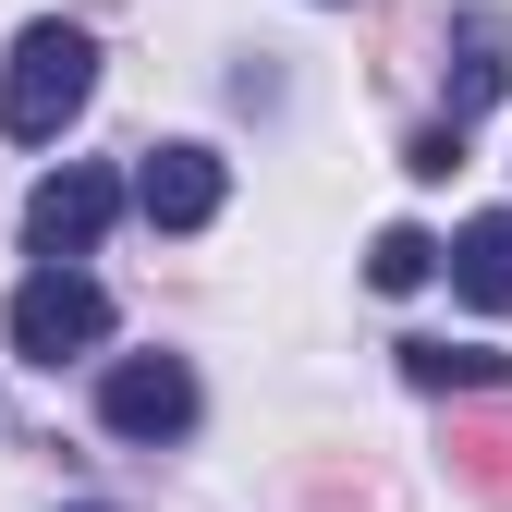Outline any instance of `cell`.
<instances>
[{
  "instance_id": "6da1fadb",
  "label": "cell",
  "mask_w": 512,
  "mask_h": 512,
  "mask_svg": "<svg viewBox=\"0 0 512 512\" xmlns=\"http://www.w3.org/2000/svg\"><path fill=\"white\" fill-rule=\"evenodd\" d=\"M98 98V37L86 25H25L13 37V74H0V135L61 147V122Z\"/></svg>"
},
{
  "instance_id": "7a4b0ae2",
  "label": "cell",
  "mask_w": 512,
  "mask_h": 512,
  "mask_svg": "<svg viewBox=\"0 0 512 512\" xmlns=\"http://www.w3.org/2000/svg\"><path fill=\"white\" fill-rule=\"evenodd\" d=\"M86 342H110V293L74 269V256H49V269L13 293V354L25 366H61V354H86Z\"/></svg>"
},
{
  "instance_id": "3957f363",
  "label": "cell",
  "mask_w": 512,
  "mask_h": 512,
  "mask_svg": "<svg viewBox=\"0 0 512 512\" xmlns=\"http://www.w3.org/2000/svg\"><path fill=\"white\" fill-rule=\"evenodd\" d=\"M98 415H110L122 439H147V452H159V439L196 427V366H183V354H122V366L98 378Z\"/></svg>"
},
{
  "instance_id": "277c9868",
  "label": "cell",
  "mask_w": 512,
  "mask_h": 512,
  "mask_svg": "<svg viewBox=\"0 0 512 512\" xmlns=\"http://www.w3.org/2000/svg\"><path fill=\"white\" fill-rule=\"evenodd\" d=\"M110 220H122V183L86 171V159H74V171H49L37 196H25V244H37V256H86Z\"/></svg>"
},
{
  "instance_id": "5b68a950",
  "label": "cell",
  "mask_w": 512,
  "mask_h": 512,
  "mask_svg": "<svg viewBox=\"0 0 512 512\" xmlns=\"http://www.w3.org/2000/svg\"><path fill=\"white\" fill-rule=\"evenodd\" d=\"M220 196H232V171H220L208 147H147V171H135V208H147L159 232H208Z\"/></svg>"
},
{
  "instance_id": "8992f818",
  "label": "cell",
  "mask_w": 512,
  "mask_h": 512,
  "mask_svg": "<svg viewBox=\"0 0 512 512\" xmlns=\"http://www.w3.org/2000/svg\"><path fill=\"white\" fill-rule=\"evenodd\" d=\"M452 293L488 305V317H512V208H488V220L452 232Z\"/></svg>"
},
{
  "instance_id": "52a82bcc",
  "label": "cell",
  "mask_w": 512,
  "mask_h": 512,
  "mask_svg": "<svg viewBox=\"0 0 512 512\" xmlns=\"http://www.w3.org/2000/svg\"><path fill=\"white\" fill-rule=\"evenodd\" d=\"M403 378L415 391H500L512 354H488V342H403Z\"/></svg>"
},
{
  "instance_id": "ba28073f",
  "label": "cell",
  "mask_w": 512,
  "mask_h": 512,
  "mask_svg": "<svg viewBox=\"0 0 512 512\" xmlns=\"http://www.w3.org/2000/svg\"><path fill=\"white\" fill-rule=\"evenodd\" d=\"M452 476L512 512V415H464V427H452Z\"/></svg>"
},
{
  "instance_id": "9c48e42d",
  "label": "cell",
  "mask_w": 512,
  "mask_h": 512,
  "mask_svg": "<svg viewBox=\"0 0 512 512\" xmlns=\"http://www.w3.org/2000/svg\"><path fill=\"white\" fill-rule=\"evenodd\" d=\"M500 86H512V61H500V25H488V13H464V74H452V122H464V110H488Z\"/></svg>"
},
{
  "instance_id": "30bf717a",
  "label": "cell",
  "mask_w": 512,
  "mask_h": 512,
  "mask_svg": "<svg viewBox=\"0 0 512 512\" xmlns=\"http://www.w3.org/2000/svg\"><path fill=\"white\" fill-rule=\"evenodd\" d=\"M439 256H452V244H427L415 220H391V232H378V244H366V281H378V293H415V281L439 269Z\"/></svg>"
},
{
  "instance_id": "8fae6325",
  "label": "cell",
  "mask_w": 512,
  "mask_h": 512,
  "mask_svg": "<svg viewBox=\"0 0 512 512\" xmlns=\"http://www.w3.org/2000/svg\"><path fill=\"white\" fill-rule=\"evenodd\" d=\"M403 171H415V183H452V171H464V122H427V135L403 147Z\"/></svg>"
},
{
  "instance_id": "7c38bea8",
  "label": "cell",
  "mask_w": 512,
  "mask_h": 512,
  "mask_svg": "<svg viewBox=\"0 0 512 512\" xmlns=\"http://www.w3.org/2000/svg\"><path fill=\"white\" fill-rule=\"evenodd\" d=\"M74 512H110V500H74Z\"/></svg>"
}]
</instances>
